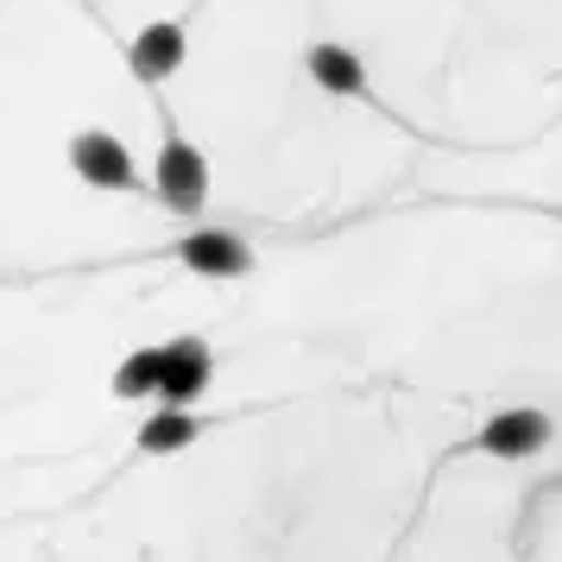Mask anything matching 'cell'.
<instances>
[{
  "label": "cell",
  "instance_id": "obj_1",
  "mask_svg": "<svg viewBox=\"0 0 562 562\" xmlns=\"http://www.w3.org/2000/svg\"><path fill=\"white\" fill-rule=\"evenodd\" d=\"M153 196L171 215H196V209L209 203V158L196 139H183L171 121H165V133H158V165H153Z\"/></svg>",
  "mask_w": 562,
  "mask_h": 562
},
{
  "label": "cell",
  "instance_id": "obj_2",
  "mask_svg": "<svg viewBox=\"0 0 562 562\" xmlns=\"http://www.w3.org/2000/svg\"><path fill=\"white\" fill-rule=\"evenodd\" d=\"M64 158H70V171H77L82 183H95V190H121V196L139 190V165H133L127 139H114L108 127H82Z\"/></svg>",
  "mask_w": 562,
  "mask_h": 562
},
{
  "label": "cell",
  "instance_id": "obj_3",
  "mask_svg": "<svg viewBox=\"0 0 562 562\" xmlns=\"http://www.w3.org/2000/svg\"><path fill=\"white\" fill-rule=\"evenodd\" d=\"M215 380V348H209L203 335H178V341H165L158 348V405H196Z\"/></svg>",
  "mask_w": 562,
  "mask_h": 562
},
{
  "label": "cell",
  "instance_id": "obj_4",
  "mask_svg": "<svg viewBox=\"0 0 562 562\" xmlns=\"http://www.w3.org/2000/svg\"><path fill=\"white\" fill-rule=\"evenodd\" d=\"M557 436V424L543 417V411H531V405H512V411H493L481 430H474V456H493V461H531L543 442Z\"/></svg>",
  "mask_w": 562,
  "mask_h": 562
},
{
  "label": "cell",
  "instance_id": "obj_5",
  "mask_svg": "<svg viewBox=\"0 0 562 562\" xmlns=\"http://www.w3.org/2000/svg\"><path fill=\"white\" fill-rule=\"evenodd\" d=\"M183 57H190V38H183V26H178V20H153V26L133 32L127 70H133V82L158 89V82H171V77L183 70Z\"/></svg>",
  "mask_w": 562,
  "mask_h": 562
},
{
  "label": "cell",
  "instance_id": "obj_6",
  "mask_svg": "<svg viewBox=\"0 0 562 562\" xmlns=\"http://www.w3.org/2000/svg\"><path fill=\"white\" fill-rule=\"evenodd\" d=\"M178 259L183 272H196V279H247L254 272V247L228 228H196L178 240Z\"/></svg>",
  "mask_w": 562,
  "mask_h": 562
},
{
  "label": "cell",
  "instance_id": "obj_7",
  "mask_svg": "<svg viewBox=\"0 0 562 562\" xmlns=\"http://www.w3.org/2000/svg\"><path fill=\"white\" fill-rule=\"evenodd\" d=\"M304 70L323 95H341V102H360V95H367V64H360L348 45H335V38H316V45H310Z\"/></svg>",
  "mask_w": 562,
  "mask_h": 562
},
{
  "label": "cell",
  "instance_id": "obj_8",
  "mask_svg": "<svg viewBox=\"0 0 562 562\" xmlns=\"http://www.w3.org/2000/svg\"><path fill=\"white\" fill-rule=\"evenodd\" d=\"M196 436H203V424H196L190 411H183V405H165V411H153V417L139 424V436H133V449L158 461V456H178V449H190Z\"/></svg>",
  "mask_w": 562,
  "mask_h": 562
},
{
  "label": "cell",
  "instance_id": "obj_9",
  "mask_svg": "<svg viewBox=\"0 0 562 562\" xmlns=\"http://www.w3.org/2000/svg\"><path fill=\"white\" fill-rule=\"evenodd\" d=\"M158 392V348H133L114 367V398H153Z\"/></svg>",
  "mask_w": 562,
  "mask_h": 562
}]
</instances>
